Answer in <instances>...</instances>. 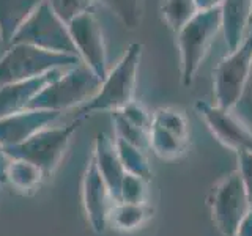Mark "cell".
Instances as JSON below:
<instances>
[{
    "label": "cell",
    "instance_id": "cell-1",
    "mask_svg": "<svg viewBox=\"0 0 252 236\" xmlns=\"http://www.w3.org/2000/svg\"><path fill=\"white\" fill-rule=\"evenodd\" d=\"M142 57V44L132 43L118 60L115 68L109 71L107 76L102 79L99 90L94 96H92L87 102L76 110L74 120L81 121L84 118L98 112H115L122 110L134 101L137 82V71Z\"/></svg>",
    "mask_w": 252,
    "mask_h": 236
},
{
    "label": "cell",
    "instance_id": "cell-2",
    "mask_svg": "<svg viewBox=\"0 0 252 236\" xmlns=\"http://www.w3.org/2000/svg\"><path fill=\"white\" fill-rule=\"evenodd\" d=\"M220 29H222L220 8H215V10L197 11L194 18L177 33L180 77L185 87H189L194 82Z\"/></svg>",
    "mask_w": 252,
    "mask_h": 236
},
{
    "label": "cell",
    "instance_id": "cell-3",
    "mask_svg": "<svg viewBox=\"0 0 252 236\" xmlns=\"http://www.w3.org/2000/svg\"><path fill=\"white\" fill-rule=\"evenodd\" d=\"M101 82V79L84 61H81L63 69V73L32 101L29 109L63 112L73 107H81L84 102L96 94Z\"/></svg>",
    "mask_w": 252,
    "mask_h": 236
},
{
    "label": "cell",
    "instance_id": "cell-4",
    "mask_svg": "<svg viewBox=\"0 0 252 236\" xmlns=\"http://www.w3.org/2000/svg\"><path fill=\"white\" fill-rule=\"evenodd\" d=\"M81 61L77 55L51 52L22 43L8 44V51L0 59V87L43 76L52 69L73 66Z\"/></svg>",
    "mask_w": 252,
    "mask_h": 236
},
{
    "label": "cell",
    "instance_id": "cell-5",
    "mask_svg": "<svg viewBox=\"0 0 252 236\" xmlns=\"http://www.w3.org/2000/svg\"><path fill=\"white\" fill-rule=\"evenodd\" d=\"M77 120H73L71 123L62 126L51 124L47 128L38 131L35 136H32L22 144L6 147L5 149L11 159L29 161L41 169L44 175H49L60 164L69 140L77 129Z\"/></svg>",
    "mask_w": 252,
    "mask_h": 236
},
{
    "label": "cell",
    "instance_id": "cell-6",
    "mask_svg": "<svg viewBox=\"0 0 252 236\" xmlns=\"http://www.w3.org/2000/svg\"><path fill=\"white\" fill-rule=\"evenodd\" d=\"M252 68V24L241 44L230 51L213 71L215 104L232 110L238 102Z\"/></svg>",
    "mask_w": 252,
    "mask_h": 236
},
{
    "label": "cell",
    "instance_id": "cell-7",
    "mask_svg": "<svg viewBox=\"0 0 252 236\" xmlns=\"http://www.w3.org/2000/svg\"><path fill=\"white\" fill-rule=\"evenodd\" d=\"M22 43L39 47V49L77 55L73 39L69 35L68 24L63 22L52 8L43 0L33 14L26 21V24L18 30L11 43ZM79 57V55H77Z\"/></svg>",
    "mask_w": 252,
    "mask_h": 236
},
{
    "label": "cell",
    "instance_id": "cell-8",
    "mask_svg": "<svg viewBox=\"0 0 252 236\" xmlns=\"http://www.w3.org/2000/svg\"><path fill=\"white\" fill-rule=\"evenodd\" d=\"M191 129L185 112L178 107H159L152 114L148 148L164 161L178 159L186 153Z\"/></svg>",
    "mask_w": 252,
    "mask_h": 236
},
{
    "label": "cell",
    "instance_id": "cell-9",
    "mask_svg": "<svg viewBox=\"0 0 252 236\" xmlns=\"http://www.w3.org/2000/svg\"><path fill=\"white\" fill-rule=\"evenodd\" d=\"M210 206L218 230L224 236H235L243 217L252 208L238 170L224 177L211 189Z\"/></svg>",
    "mask_w": 252,
    "mask_h": 236
},
{
    "label": "cell",
    "instance_id": "cell-10",
    "mask_svg": "<svg viewBox=\"0 0 252 236\" xmlns=\"http://www.w3.org/2000/svg\"><path fill=\"white\" fill-rule=\"evenodd\" d=\"M68 29L79 59L102 81L109 71L104 33L98 18L92 10H89L71 21Z\"/></svg>",
    "mask_w": 252,
    "mask_h": 236
},
{
    "label": "cell",
    "instance_id": "cell-11",
    "mask_svg": "<svg viewBox=\"0 0 252 236\" xmlns=\"http://www.w3.org/2000/svg\"><path fill=\"white\" fill-rule=\"evenodd\" d=\"M194 109L208 126L213 136L224 147L236 153L252 149V131L232 110L210 104L207 101H197Z\"/></svg>",
    "mask_w": 252,
    "mask_h": 236
},
{
    "label": "cell",
    "instance_id": "cell-12",
    "mask_svg": "<svg viewBox=\"0 0 252 236\" xmlns=\"http://www.w3.org/2000/svg\"><path fill=\"white\" fill-rule=\"evenodd\" d=\"M82 203L89 224L96 233H104L109 225V216L115 200L104 178L101 177L93 156L87 165L82 179Z\"/></svg>",
    "mask_w": 252,
    "mask_h": 236
},
{
    "label": "cell",
    "instance_id": "cell-13",
    "mask_svg": "<svg viewBox=\"0 0 252 236\" xmlns=\"http://www.w3.org/2000/svg\"><path fill=\"white\" fill-rule=\"evenodd\" d=\"M62 112L44 109H26L22 112L0 118V145L14 147L26 142L38 131L54 124Z\"/></svg>",
    "mask_w": 252,
    "mask_h": 236
},
{
    "label": "cell",
    "instance_id": "cell-14",
    "mask_svg": "<svg viewBox=\"0 0 252 236\" xmlns=\"http://www.w3.org/2000/svg\"><path fill=\"white\" fill-rule=\"evenodd\" d=\"M63 69L65 68H57L43 76L5 84L0 87V118L29 109L32 101L43 91V88L55 81L63 73Z\"/></svg>",
    "mask_w": 252,
    "mask_h": 236
},
{
    "label": "cell",
    "instance_id": "cell-15",
    "mask_svg": "<svg viewBox=\"0 0 252 236\" xmlns=\"http://www.w3.org/2000/svg\"><path fill=\"white\" fill-rule=\"evenodd\" d=\"M93 159L98 165L101 177L106 181L112 199L118 202L120 200V184L126 172L122 165L120 157H118L115 142L110 140V137L104 132H99L96 140H94Z\"/></svg>",
    "mask_w": 252,
    "mask_h": 236
},
{
    "label": "cell",
    "instance_id": "cell-16",
    "mask_svg": "<svg viewBox=\"0 0 252 236\" xmlns=\"http://www.w3.org/2000/svg\"><path fill=\"white\" fill-rule=\"evenodd\" d=\"M222 31L228 52L235 51L252 24V0H224L220 6Z\"/></svg>",
    "mask_w": 252,
    "mask_h": 236
},
{
    "label": "cell",
    "instance_id": "cell-17",
    "mask_svg": "<svg viewBox=\"0 0 252 236\" xmlns=\"http://www.w3.org/2000/svg\"><path fill=\"white\" fill-rule=\"evenodd\" d=\"M43 0H0V39L10 44Z\"/></svg>",
    "mask_w": 252,
    "mask_h": 236
},
{
    "label": "cell",
    "instance_id": "cell-18",
    "mask_svg": "<svg viewBox=\"0 0 252 236\" xmlns=\"http://www.w3.org/2000/svg\"><path fill=\"white\" fill-rule=\"evenodd\" d=\"M150 216L147 203H125L115 202L109 216V224L118 230L131 232L139 228Z\"/></svg>",
    "mask_w": 252,
    "mask_h": 236
},
{
    "label": "cell",
    "instance_id": "cell-19",
    "mask_svg": "<svg viewBox=\"0 0 252 236\" xmlns=\"http://www.w3.org/2000/svg\"><path fill=\"white\" fill-rule=\"evenodd\" d=\"M44 172L35 164L24 159H11L8 167L6 183L21 192H32L41 184Z\"/></svg>",
    "mask_w": 252,
    "mask_h": 236
},
{
    "label": "cell",
    "instance_id": "cell-20",
    "mask_svg": "<svg viewBox=\"0 0 252 236\" xmlns=\"http://www.w3.org/2000/svg\"><path fill=\"white\" fill-rule=\"evenodd\" d=\"M114 142H115L117 153H118V157H120V161H122L125 172L142 177L147 181L152 179V169H150L145 149H142L136 145H131V144H128V142H125L122 139H117V137Z\"/></svg>",
    "mask_w": 252,
    "mask_h": 236
},
{
    "label": "cell",
    "instance_id": "cell-21",
    "mask_svg": "<svg viewBox=\"0 0 252 236\" xmlns=\"http://www.w3.org/2000/svg\"><path fill=\"white\" fill-rule=\"evenodd\" d=\"M197 11L199 8L195 0H162L161 3L162 18L175 35L194 18Z\"/></svg>",
    "mask_w": 252,
    "mask_h": 236
},
{
    "label": "cell",
    "instance_id": "cell-22",
    "mask_svg": "<svg viewBox=\"0 0 252 236\" xmlns=\"http://www.w3.org/2000/svg\"><path fill=\"white\" fill-rule=\"evenodd\" d=\"M93 2L112 11L129 30L137 29L144 18V2L142 0H93Z\"/></svg>",
    "mask_w": 252,
    "mask_h": 236
},
{
    "label": "cell",
    "instance_id": "cell-23",
    "mask_svg": "<svg viewBox=\"0 0 252 236\" xmlns=\"http://www.w3.org/2000/svg\"><path fill=\"white\" fill-rule=\"evenodd\" d=\"M112 123L115 129V137L128 142L131 145H136L142 149L148 148V132L134 126L120 114V110L112 112Z\"/></svg>",
    "mask_w": 252,
    "mask_h": 236
},
{
    "label": "cell",
    "instance_id": "cell-24",
    "mask_svg": "<svg viewBox=\"0 0 252 236\" xmlns=\"http://www.w3.org/2000/svg\"><path fill=\"white\" fill-rule=\"evenodd\" d=\"M148 181L126 172L120 184V200L125 203H147Z\"/></svg>",
    "mask_w": 252,
    "mask_h": 236
},
{
    "label": "cell",
    "instance_id": "cell-25",
    "mask_svg": "<svg viewBox=\"0 0 252 236\" xmlns=\"http://www.w3.org/2000/svg\"><path fill=\"white\" fill-rule=\"evenodd\" d=\"M46 2L65 24H69L79 14L92 10L94 3L93 0H46Z\"/></svg>",
    "mask_w": 252,
    "mask_h": 236
},
{
    "label": "cell",
    "instance_id": "cell-26",
    "mask_svg": "<svg viewBox=\"0 0 252 236\" xmlns=\"http://www.w3.org/2000/svg\"><path fill=\"white\" fill-rule=\"evenodd\" d=\"M232 112L252 131V68H251L246 87H244L238 102L233 106Z\"/></svg>",
    "mask_w": 252,
    "mask_h": 236
},
{
    "label": "cell",
    "instance_id": "cell-27",
    "mask_svg": "<svg viewBox=\"0 0 252 236\" xmlns=\"http://www.w3.org/2000/svg\"><path fill=\"white\" fill-rule=\"evenodd\" d=\"M120 114L128 120L129 123H132L134 126H137V128L144 129L148 132L150 129V124H152V114L147 112V109L137 102L136 99L131 101L128 106H125Z\"/></svg>",
    "mask_w": 252,
    "mask_h": 236
},
{
    "label": "cell",
    "instance_id": "cell-28",
    "mask_svg": "<svg viewBox=\"0 0 252 236\" xmlns=\"http://www.w3.org/2000/svg\"><path fill=\"white\" fill-rule=\"evenodd\" d=\"M238 173L246 187L249 200L252 203V149L238 153Z\"/></svg>",
    "mask_w": 252,
    "mask_h": 236
},
{
    "label": "cell",
    "instance_id": "cell-29",
    "mask_svg": "<svg viewBox=\"0 0 252 236\" xmlns=\"http://www.w3.org/2000/svg\"><path fill=\"white\" fill-rule=\"evenodd\" d=\"M11 157L6 153L5 147L0 145V184H6V175H8V167H10Z\"/></svg>",
    "mask_w": 252,
    "mask_h": 236
},
{
    "label": "cell",
    "instance_id": "cell-30",
    "mask_svg": "<svg viewBox=\"0 0 252 236\" xmlns=\"http://www.w3.org/2000/svg\"><path fill=\"white\" fill-rule=\"evenodd\" d=\"M235 236H252V208L248 211V214L243 217Z\"/></svg>",
    "mask_w": 252,
    "mask_h": 236
},
{
    "label": "cell",
    "instance_id": "cell-31",
    "mask_svg": "<svg viewBox=\"0 0 252 236\" xmlns=\"http://www.w3.org/2000/svg\"><path fill=\"white\" fill-rule=\"evenodd\" d=\"M224 3V0H195V5L199 8V11L203 10H215V8H220Z\"/></svg>",
    "mask_w": 252,
    "mask_h": 236
},
{
    "label": "cell",
    "instance_id": "cell-32",
    "mask_svg": "<svg viewBox=\"0 0 252 236\" xmlns=\"http://www.w3.org/2000/svg\"><path fill=\"white\" fill-rule=\"evenodd\" d=\"M0 43H2V39H0Z\"/></svg>",
    "mask_w": 252,
    "mask_h": 236
}]
</instances>
